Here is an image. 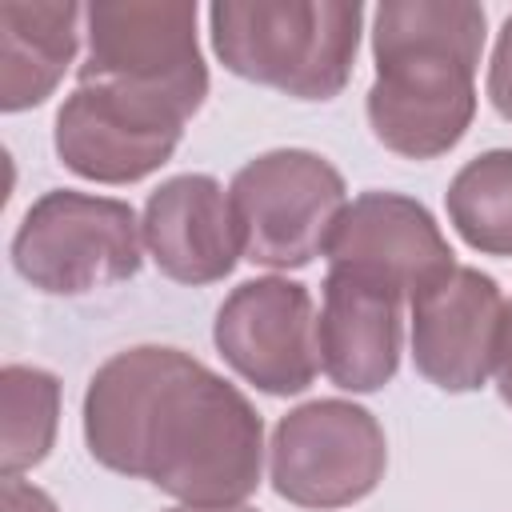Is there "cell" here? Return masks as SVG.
<instances>
[{"instance_id":"1","label":"cell","mask_w":512,"mask_h":512,"mask_svg":"<svg viewBox=\"0 0 512 512\" xmlns=\"http://www.w3.org/2000/svg\"><path fill=\"white\" fill-rule=\"evenodd\" d=\"M84 444L108 472L148 480L192 508L244 504L260 488L264 420L192 352L136 344L84 392Z\"/></svg>"},{"instance_id":"2","label":"cell","mask_w":512,"mask_h":512,"mask_svg":"<svg viewBox=\"0 0 512 512\" xmlns=\"http://www.w3.org/2000/svg\"><path fill=\"white\" fill-rule=\"evenodd\" d=\"M484 8L472 0H384L372 12L364 112L372 136L408 160H436L464 140L476 116Z\"/></svg>"},{"instance_id":"3","label":"cell","mask_w":512,"mask_h":512,"mask_svg":"<svg viewBox=\"0 0 512 512\" xmlns=\"http://www.w3.org/2000/svg\"><path fill=\"white\" fill-rule=\"evenodd\" d=\"M364 8L356 0H216L208 8L220 64L252 84L296 100L344 92Z\"/></svg>"},{"instance_id":"4","label":"cell","mask_w":512,"mask_h":512,"mask_svg":"<svg viewBox=\"0 0 512 512\" xmlns=\"http://www.w3.org/2000/svg\"><path fill=\"white\" fill-rule=\"evenodd\" d=\"M88 56L76 84H116L196 116L208 96V64L188 0H96L84 8Z\"/></svg>"},{"instance_id":"5","label":"cell","mask_w":512,"mask_h":512,"mask_svg":"<svg viewBox=\"0 0 512 512\" xmlns=\"http://www.w3.org/2000/svg\"><path fill=\"white\" fill-rule=\"evenodd\" d=\"M140 220L116 196L52 188L20 216L12 236L16 272L48 296H84L132 280L144 264Z\"/></svg>"},{"instance_id":"6","label":"cell","mask_w":512,"mask_h":512,"mask_svg":"<svg viewBox=\"0 0 512 512\" xmlns=\"http://www.w3.org/2000/svg\"><path fill=\"white\" fill-rule=\"evenodd\" d=\"M228 200L244 236V260L288 272L328 248L348 208V188L328 156L312 148H272L236 168Z\"/></svg>"},{"instance_id":"7","label":"cell","mask_w":512,"mask_h":512,"mask_svg":"<svg viewBox=\"0 0 512 512\" xmlns=\"http://www.w3.org/2000/svg\"><path fill=\"white\" fill-rule=\"evenodd\" d=\"M384 468V428L352 400H308L272 428L268 480L296 508H348L384 480Z\"/></svg>"},{"instance_id":"8","label":"cell","mask_w":512,"mask_h":512,"mask_svg":"<svg viewBox=\"0 0 512 512\" xmlns=\"http://www.w3.org/2000/svg\"><path fill=\"white\" fill-rule=\"evenodd\" d=\"M184 120L164 100L116 84H76L56 112L52 144L60 164L84 180L136 184L172 160Z\"/></svg>"},{"instance_id":"9","label":"cell","mask_w":512,"mask_h":512,"mask_svg":"<svg viewBox=\"0 0 512 512\" xmlns=\"http://www.w3.org/2000/svg\"><path fill=\"white\" fill-rule=\"evenodd\" d=\"M216 352L268 396H296L320 372L312 292L288 276L236 284L212 320Z\"/></svg>"},{"instance_id":"10","label":"cell","mask_w":512,"mask_h":512,"mask_svg":"<svg viewBox=\"0 0 512 512\" xmlns=\"http://www.w3.org/2000/svg\"><path fill=\"white\" fill-rule=\"evenodd\" d=\"M408 304L416 372L444 392L484 388L500 368L508 328V300L500 284L472 264H456Z\"/></svg>"},{"instance_id":"11","label":"cell","mask_w":512,"mask_h":512,"mask_svg":"<svg viewBox=\"0 0 512 512\" xmlns=\"http://www.w3.org/2000/svg\"><path fill=\"white\" fill-rule=\"evenodd\" d=\"M328 268L376 280L400 296H416L456 268L436 216L404 192H360L328 236Z\"/></svg>"},{"instance_id":"12","label":"cell","mask_w":512,"mask_h":512,"mask_svg":"<svg viewBox=\"0 0 512 512\" xmlns=\"http://www.w3.org/2000/svg\"><path fill=\"white\" fill-rule=\"evenodd\" d=\"M144 248L176 284H216L244 256V236L228 192L208 172H184L156 184L140 216Z\"/></svg>"},{"instance_id":"13","label":"cell","mask_w":512,"mask_h":512,"mask_svg":"<svg viewBox=\"0 0 512 512\" xmlns=\"http://www.w3.org/2000/svg\"><path fill=\"white\" fill-rule=\"evenodd\" d=\"M324 308L316 320V348L320 372L344 392H376L400 368V340H404V296L328 268L324 276Z\"/></svg>"},{"instance_id":"14","label":"cell","mask_w":512,"mask_h":512,"mask_svg":"<svg viewBox=\"0 0 512 512\" xmlns=\"http://www.w3.org/2000/svg\"><path fill=\"white\" fill-rule=\"evenodd\" d=\"M84 8L72 0H4L0 4V108L24 112L44 104L76 60Z\"/></svg>"},{"instance_id":"15","label":"cell","mask_w":512,"mask_h":512,"mask_svg":"<svg viewBox=\"0 0 512 512\" xmlns=\"http://www.w3.org/2000/svg\"><path fill=\"white\" fill-rule=\"evenodd\" d=\"M448 220L480 256H512V148L472 156L444 192Z\"/></svg>"},{"instance_id":"16","label":"cell","mask_w":512,"mask_h":512,"mask_svg":"<svg viewBox=\"0 0 512 512\" xmlns=\"http://www.w3.org/2000/svg\"><path fill=\"white\" fill-rule=\"evenodd\" d=\"M0 472L20 476L36 468L60 428V380L36 364H4L0 372Z\"/></svg>"},{"instance_id":"17","label":"cell","mask_w":512,"mask_h":512,"mask_svg":"<svg viewBox=\"0 0 512 512\" xmlns=\"http://www.w3.org/2000/svg\"><path fill=\"white\" fill-rule=\"evenodd\" d=\"M488 100L492 108L512 120V16L500 24L496 44H492V60H488Z\"/></svg>"},{"instance_id":"18","label":"cell","mask_w":512,"mask_h":512,"mask_svg":"<svg viewBox=\"0 0 512 512\" xmlns=\"http://www.w3.org/2000/svg\"><path fill=\"white\" fill-rule=\"evenodd\" d=\"M0 508L4 512H60L56 500L44 488H36V484H28L20 476H4L0 480Z\"/></svg>"},{"instance_id":"19","label":"cell","mask_w":512,"mask_h":512,"mask_svg":"<svg viewBox=\"0 0 512 512\" xmlns=\"http://www.w3.org/2000/svg\"><path fill=\"white\" fill-rule=\"evenodd\" d=\"M496 388H500V400L512 408V300H508V328H504V352H500V368H496Z\"/></svg>"},{"instance_id":"20","label":"cell","mask_w":512,"mask_h":512,"mask_svg":"<svg viewBox=\"0 0 512 512\" xmlns=\"http://www.w3.org/2000/svg\"><path fill=\"white\" fill-rule=\"evenodd\" d=\"M164 512H256L248 504H224V508H192V504H180V508H164Z\"/></svg>"}]
</instances>
